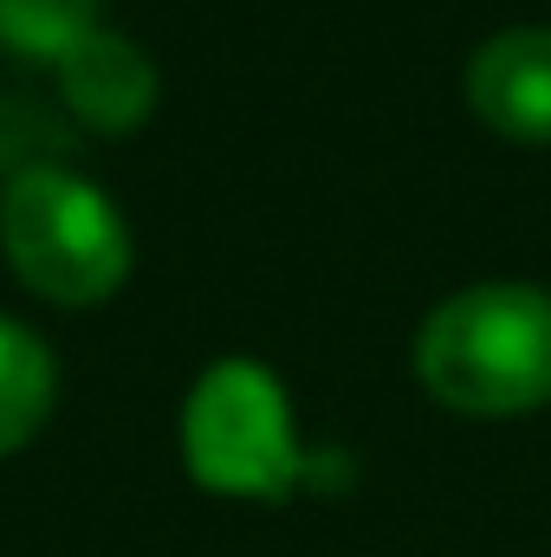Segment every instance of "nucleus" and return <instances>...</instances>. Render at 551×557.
I'll list each match as a JSON object with an SVG mask.
<instances>
[{"label":"nucleus","mask_w":551,"mask_h":557,"mask_svg":"<svg viewBox=\"0 0 551 557\" xmlns=\"http://www.w3.org/2000/svg\"><path fill=\"white\" fill-rule=\"evenodd\" d=\"M467 104L493 137L551 149V26H506L467 59Z\"/></svg>","instance_id":"4"},{"label":"nucleus","mask_w":551,"mask_h":557,"mask_svg":"<svg viewBox=\"0 0 551 557\" xmlns=\"http://www.w3.org/2000/svg\"><path fill=\"white\" fill-rule=\"evenodd\" d=\"M182 460L221 499H285L318 467L298 447L292 396L267 363L221 357L182 403Z\"/></svg>","instance_id":"3"},{"label":"nucleus","mask_w":551,"mask_h":557,"mask_svg":"<svg viewBox=\"0 0 551 557\" xmlns=\"http://www.w3.org/2000/svg\"><path fill=\"white\" fill-rule=\"evenodd\" d=\"M52 72H59V91L78 111V124H91L98 137H131L156 117V98H162L156 59L111 26H91Z\"/></svg>","instance_id":"5"},{"label":"nucleus","mask_w":551,"mask_h":557,"mask_svg":"<svg viewBox=\"0 0 551 557\" xmlns=\"http://www.w3.org/2000/svg\"><path fill=\"white\" fill-rule=\"evenodd\" d=\"M52 396H59L52 350H46L26 324L0 318V460L20 454V447L46 428Z\"/></svg>","instance_id":"6"},{"label":"nucleus","mask_w":551,"mask_h":557,"mask_svg":"<svg viewBox=\"0 0 551 557\" xmlns=\"http://www.w3.org/2000/svg\"><path fill=\"white\" fill-rule=\"evenodd\" d=\"M98 26V0H0V46L59 65Z\"/></svg>","instance_id":"7"},{"label":"nucleus","mask_w":551,"mask_h":557,"mask_svg":"<svg viewBox=\"0 0 551 557\" xmlns=\"http://www.w3.org/2000/svg\"><path fill=\"white\" fill-rule=\"evenodd\" d=\"M0 253L13 278L65 311L105 305L137 267L131 227L111 195L72 169H20L0 195Z\"/></svg>","instance_id":"2"},{"label":"nucleus","mask_w":551,"mask_h":557,"mask_svg":"<svg viewBox=\"0 0 551 557\" xmlns=\"http://www.w3.org/2000/svg\"><path fill=\"white\" fill-rule=\"evenodd\" d=\"M421 389L474 421L532 416L551 403V292L493 278L441 298L415 331Z\"/></svg>","instance_id":"1"}]
</instances>
